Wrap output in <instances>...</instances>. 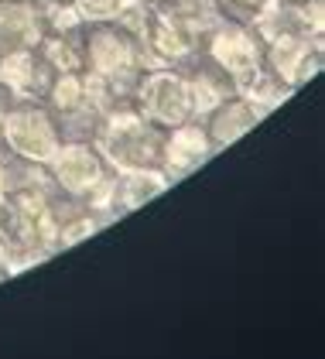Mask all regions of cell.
<instances>
[{
    "instance_id": "1",
    "label": "cell",
    "mask_w": 325,
    "mask_h": 359,
    "mask_svg": "<svg viewBox=\"0 0 325 359\" xmlns=\"http://www.w3.org/2000/svg\"><path fill=\"white\" fill-rule=\"evenodd\" d=\"M96 151L103 154L110 171H151L161 168L164 130L144 120L134 100H113L93 134Z\"/></svg>"
},
{
    "instance_id": "2",
    "label": "cell",
    "mask_w": 325,
    "mask_h": 359,
    "mask_svg": "<svg viewBox=\"0 0 325 359\" xmlns=\"http://www.w3.org/2000/svg\"><path fill=\"white\" fill-rule=\"evenodd\" d=\"M82 52H86L82 72L100 79L117 100H131L134 96L137 76L147 69V55H144L137 38H131L113 21L86 25L82 28Z\"/></svg>"
},
{
    "instance_id": "3",
    "label": "cell",
    "mask_w": 325,
    "mask_h": 359,
    "mask_svg": "<svg viewBox=\"0 0 325 359\" xmlns=\"http://www.w3.org/2000/svg\"><path fill=\"white\" fill-rule=\"evenodd\" d=\"M4 147L27 165H48L62 144V123L41 100H11L0 116Z\"/></svg>"
},
{
    "instance_id": "4",
    "label": "cell",
    "mask_w": 325,
    "mask_h": 359,
    "mask_svg": "<svg viewBox=\"0 0 325 359\" xmlns=\"http://www.w3.org/2000/svg\"><path fill=\"white\" fill-rule=\"evenodd\" d=\"M202 55L209 62H216L219 69L230 76V83L237 86V93H244L246 86L264 72V41L244 21L223 18L216 28L206 31Z\"/></svg>"
},
{
    "instance_id": "5",
    "label": "cell",
    "mask_w": 325,
    "mask_h": 359,
    "mask_svg": "<svg viewBox=\"0 0 325 359\" xmlns=\"http://www.w3.org/2000/svg\"><path fill=\"white\" fill-rule=\"evenodd\" d=\"M45 168H48L55 192L65 195V198H76V202H86V205L107 189L110 175H113L103 161V154L96 151V144L76 137L62 140Z\"/></svg>"
},
{
    "instance_id": "6",
    "label": "cell",
    "mask_w": 325,
    "mask_h": 359,
    "mask_svg": "<svg viewBox=\"0 0 325 359\" xmlns=\"http://www.w3.org/2000/svg\"><path fill=\"white\" fill-rule=\"evenodd\" d=\"M134 107L140 110L144 120H151L154 127H178L192 116V100H189V86L182 69H171V65H147L134 86Z\"/></svg>"
},
{
    "instance_id": "7",
    "label": "cell",
    "mask_w": 325,
    "mask_h": 359,
    "mask_svg": "<svg viewBox=\"0 0 325 359\" xmlns=\"http://www.w3.org/2000/svg\"><path fill=\"white\" fill-rule=\"evenodd\" d=\"M325 65V38H274L264 45V69L291 93L319 79Z\"/></svg>"
},
{
    "instance_id": "8",
    "label": "cell",
    "mask_w": 325,
    "mask_h": 359,
    "mask_svg": "<svg viewBox=\"0 0 325 359\" xmlns=\"http://www.w3.org/2000/svg\"><path fill=\"white\" fill-rule=\"evenodd\" d=\"M250 28L267 45L274 38H325L322 0H267Z\"/></svg>"
},
{
    "instance_id": "9",
    "label": "cell",
    "mask_w": 325,
    "mask_h": 359,
    "mask_svg": "<svg viewBox=\"0 0 325 359\" xmlns=\"http://www.w3.org/2000/svg\"><path fill=\"white\" fill-rule=\"evenodd\" d=\"M147 65H171V69H182L185 62L202 52V34L192 31L185 21H178L175 14H168L161 4H154L151 11V25L144 31V41H140Z\"/></svg>"
},
{
    "instance_id": "10",
    "label": "cell",
    "mask_w": 325,
    "mask_h": 359,
    "mask_svg": "<svg viewBox=\"0 0 325 359\" xmlns=\"http://www.w3.org/2000/svg\"><path fill=\"white\" fill-rule=\"evenodd\" d=\"M213 154H216V147H213V140L206 134L202 120H185V123L164 130L161 171L171 185L189 178L192 171H199L206 161H213Z\"/></svg>"
},
{
    "instance_id": "11",
    "label": "cell",
    "mask_w": 325,
    "mask_h": 359,
    "mask_svg": "<svg viewBox=\"0 0 325 359\" xmlns=\"http://www.w3.org/2000/svg\"><path fill=\"white\" fill-rule=\"evenodd\" d=\"M52 76L55 72L41 62L38 48L0 52V93H7L11 100H45Z\"/></svg>"
},
{
    "instance_id": "12",
    "label": "cell",
    "mask_w": 325,
    "mask_h": 359,
    "mask_svg": "<svg viewBox=\"0 0 325 359\" xmlns=\"http://www.w3.org/2000/svg\"><path fill=\"white\" fill-rule=\"evenodd\" d=\"M182 76H185V86H189L192 116L195 120H206L223 100H230L237 93V86L230 83V76L219 69L216 62H209L202 52L182 65Z\"/></svg>"
},
{
    "instance_id": "13",
    "label": "cell",
    "mask_w": 325,
    "mask_h": 359,
    "mask_svg": "<svg viewBox=\"0 0 325 359\" xmlns=\"http://www.w3.org/2000/svg\"><path fill=\"white\" fill-rule=\"evenodd\" d=\"M260 120H264V113L257 110L246 96L233 93L230 100H223L216 110L202 120V127H206V134H209V140H213V147L223 151V147L237 144L240 137H246Z\"/></svg>"
},
{
    "instance_id": "14",
    "label": "cell",
    "mask_w": 325,
    "mask_h": 359,
    "mask_svg": "<svg viewBox=\"0 0 325 359\" xmlns=\"http://www.w3.org/2000/svg\"><path fill=\"white\" fill-rule=\"evenodd\" d=\"M41 38L45 25L34 0H0V52L38 48Z\"/></svg>"
},
{
    "instance_id": "15",
    "label": "cell",
    "mask_w": 325,
    "mask_h": 359,
    "mask_svg": "<svg viewBox=\"0 0 325 359\" xmlns=\"http://www.w3.org/2000/svg\"><path fill=\"white\" fill-rule=\"evenodd\" d=\"M38 55L52 72H82V31H65V34H45L38 41Z\"/></svg>"
},
{
    "instance_id": "16",
    "label": "cell",
    "mask_w": 325,
    "mask_h": 359,
    "mask_svg": "<svg viewBox=\"0 0 325 359\" xmlns=\"http://www.w3.org/2000/svg\"><path fill=\"white\" fill-rule=\"evenodd\" d=\"M161 7L168 14H175L178 21H185L192 31H199L202 38H206V31L223 21L216 0H161Z\"/></svg>"
},
{
    "instance_id": "17",
    "label": "cell",
    "mask_w": 325,
    "mask_h": 359,
    "mask_svg": "<svg viewBox=\"0 0 325 359\" xmlns=\"http://www.w3.org/2000/svg\"><path fill=\"white\" fill-rule=\"evenodd\" d=\"M240 96H246V100H250V103H253L257 110H260L264 116H267V113L277 110L281 103H288V100H291L295 93H291V89H288L284 83H277V79H274L271 72L264 69V72H260V76H257L253 83L246 86V89L240 93Z\"/></svg>"
},
{
    "instance_id": "18",
    "label": "cell",
    "mask_w": 325,
    "mask_h": 359,
    "mask_svg": "<svg viewBox=\"0 0 325 359\" xmlns=\"http://www.w3.org/2000/svg\"><path fill=\"white\" fill-rule=\"evenodd\" d=\"M34 4H38V11H41L45 34H65V31L86 28L72 0H34Z\"/></svg>"
},
{
    "instance_id": "19",
    "label": "cell",
    "mask_w": 325,
    "mask_h": 359,
    "mask_svg": "<svg viewBox=\"0 0 325 359\" xmlns=\"http://www.w3.org/2000/svg\"><path fill=\"white\" fill-rule=\"evenodd\" d=\"M151 11H154V4H144V0H127V4H124V11L113 18V25H120V28L127 31L131 38L144 41V31H147V25H151Z\"/></svg>"
},
{
    "instance_id": "20",
    "label": "cell",
    "mask_w": 325,
    "mask_h": 359,
    "mask_svg": "<svg viewBox=\"0 0 325 359\" xmlns=\"http://www.w3.org/2000/svg\"><path fill=\"white\" fill-rule=\"evenodd\" d=\"M76 11H79L82 25H103V21H113L127 0H72Z\"/></svg>"
},
{
    "instance_id": "21",
    "label": "cell",
    "mask_w": 325,
    "mask_h": 359,
    "mask_svg": "<svg viewBox=\"0 0 325 359\" xmlns=\"http://www.w3.org/2000/svg\"><path fill=\"white\" fill-rule=\"evenodd\" d=\"M216 4H219V11H223V18L250 25V21L264 11V4H267V0H216Z\"/></svg>"
},
{
    "instance_id": "22",
    "label": "cell",
    "mask_w": 325,
    "mask_h": 359,
    "mask_svg": "<svg viewBox=\"0 0 325 359\" xmlns=\"http://www.w3.org/2000/svg\"><path fill=\"white\" fill-rule=\"evenodd\" d=\"M144 4H161V0H144Z\"/></svg>"
}]
</instances>
